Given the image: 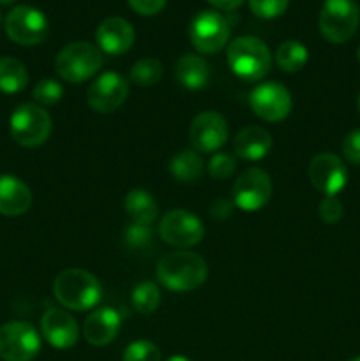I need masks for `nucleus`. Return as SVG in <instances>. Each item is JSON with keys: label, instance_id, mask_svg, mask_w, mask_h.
I'll return each mask as SVG.
<instances>
[{"label": "nucleus", "instance_id": "423d86ee", "mask_svg": "<svg viewBox=\"0 0 360 361\" xmlns=\"http://www.w3.org/2000/svg\"><path fill=\"white\" fill-rule=\"evenodd\" d=\"M9 130L13 140L21 147H41L52 134V116L41 106L25 102L11 115Z\"/></svg>", "mask_w": 360, "mask_h": 361}, {"label": "nucleus", "instance_id": "4c0bfd02", "mask_svg": "<svg viewBox=\"0 0 360 361\" xmlns=\"http://www.w3.org/2000/svg\"><path fill=\"white\" fill-rule=\"evenodd\" d=\"M168 361H191V360L186 358V356H172Z\"/></svg>", "mask_w": 360, "mask_h": 361}, {"label": "nucleus", "instance_id": "ddd939ff", "mask_svg": "<svg viewBox=\"0 0 360 361\" xmlns=\"http://www.w3.org/2000/svg\"><path fill=\"white\" fill-rule=\"evenodd\" d=\"M307 176L316 190L325 196H337L348 182V169L337 155L330 152L316 154L309 162Z\"/></svg>", "mask_w": 360, "mask_h": 361}, {"label": "nucleus", "instance_id": "6ab92c4d", "mask_svg": "<svg viewBox=\"0 0 360 361\" xmlns=\"http://www.w3.org/2000/svg\"><path fill=\"white\" fill-rule=\"evenodd\" d=\"M233 150L244 161H261L272 150L270 133L258 126L244 127L233 140Z\"/></svg>", "mask_w": 360, "mask_h": 361}, {"label": "nucleus", "instance_id": "b1692460", "mask_svg": "<svg viewBox=\"0 0 360 361\" xmlns=\"http://www.w3.org/2000/svg\"><path fill=\"white\" fill-rule=\"evenodd\" d=\"M28 83V73L23 62L13 56L0 59V92L4 94H18Z\"/></svg>", "mask_w": 360, "mask_h": 361}, {"label": "nucleus", "instance_id": "9d476101", "mask_svg": "<svg viewBox=\"0 0 360 361\" xmlns=\"http://www.w3.org/2000/svg\"><path fill=\"white\" fill-rule=\"evenodd\" d=\"M233 204L242 212H258L272 196V180L261 168H247L232 187Z\"/></svg>", "mask_w": 360, "mask_h": 361}, {"label": "nucleus", "instance_id": "393cba45", "mask_svg": "<svg viewBox=\"0 0 360 361\" xmlns=\"http://www.w3.org/2000/svg\"><path fill=\"white\" fill-rule=\"evenodd\" d=\"M309 60V51L299 41H284L275 49V63L282 73H299Z\"/></svg>", "mask_w": 360, "mask_h": 361}, {"label": "nucleus", "instance_id": "cd10ccee", "mask_svg": "<svg viewBox=\"0 0 360 361\" xmlns=\"http://www.w3.org/2000/svg\"><path fill=\"white\" fill-rule=\"evenodd\" d=\"M152 238H154L152 226L129 222V224L124 228V243H126L131 250L147 249V247L150 245Z\"/></svg>", "mask_w": 360, "mask_h": 361}, {"label": "nucleus", "instance_id": "ea45409f", "mask_svg": "<svg viewBox=\"0 0 360 361\" xmlns=\"http://www.w3.org/2000/svg\"><path fill=\"white\" fill-rule=\"evenodd\" d=\"M356 108H359V113H360V94H359V99H356Z\"/></svg>", "mask_w": 360, "mask_h": 361}, {"label": "nucleus", "instance_id": "473e14b6", "mask_svg": "<svg viewBox=\"0 0 360 361\" xmlns=\"http://www.w3.org/2000/svg\"><path fill=\"white\" fill-rule=\"evenodd\" d=\"M342 214H344V208L335 196H325L318 207V215L325 224H335L341 221Z\"/></svg>", "mask_w": 360, "mask_h": 361}, {"label": "nucleus", "instance_id": "72a5a7b5", "mask_svg": "<svg viewBox=\"0 0 360 361\" xmlns=\"http://www.w3.org/2000/svg\"><path fill=\"white\" fill-rule=\"evenodd\" d=\"M342 155L352 164H360V129L352 130L341 145Z\"/></svg>", "mask_w": 360, "mask_h": 361}, {"label": "nucleus", "instance_id": "4be33fe9", "mask_svg": "<svg viewBox=\"0 0 360 361\" xmlns=\"http://www.w3.org/2000/svg\"><path fill=\"white\" fill-rule=\"evenodd\" d=\"M124 210L129 215L131 222L152 226L157 219L159 207L155 197L145 189H133L124 200Z\"/></svg>", "mask_w": 360, "mask_h": 361}, {"label": "nucleus", "instance_id": "f704fd0d", "mask_svg": "<svg viewBox=\"0 0 360 361\" xmlns=\"http://www.w3.org/2000/svg\"><path fill=\"white\" fill-rule=\"evenodd\" d=\"M127 2L133 7V11H136L141 16H154L159 11H162L168 0H127Z\"/></svg>", "mask_w": 360, "mask_h": 361}, {"label": "nucleus", "instance_id": "1a4fd4ad", "mask_svg": "<svg viewBox=\"0 0 360 361\" xmlns=\"http://www.w3.org/2000/svg\"><path fill=\"white\" fill-rule=\"evenodd\" d=\"M4 27L11 41L21 46H34L42 42L49 28L44 13L32 6L13 7L7 13Z\"/></svg>", "mask_w": 360, "mask_h": 361}, {"label": "nucleus", "instance_id": "dca6fc26", "mask_svg": "<svg viewBox=\"0 0 360 361\" xmlns=\"http://www.w3.org/2000/svg\"><path fill=\"white\" fill-rule=\"evenodd\" d=\"M41 331L48 344L56 349L74 348L80 338V326L76 319L67 310L56 307H52L42 314Z\"/></svg>", "mask_w": 360, "mask_h": 361}, {"label": "nucleus", "instance_id": "7ed1b4c3", "mask_svg": "<svg viewBox=\"0 0 360 361\" xmlns=\"http://www.w3.org/2000/svg\"><path fill=\"white\" fill-rule=\"evenodd\" d=\"M228 66L236 78L244 81H260L267 76L272 66V55L268 46L253 35H242L229 42Z\"/></svg>", "mask_w": 360, "mask_h": 361}, {"label": "nucleus", "instance_id": "4468645a", "mask_svg": "<svg viewBox=\"0 0 360 361\" xmlns=\"http://www.w3.org/2000/svg\"><path fill=\"white\" fill-rule=\"evenodd\" d=\"M129 95V83L119 73H104L92 81L87 90L88 106L95 113L108 115L116 111Z\"/></svg>", "mask_w": 360, "mask_h": 361}, {"label": "nucleus", "instance_id": "37998d69", "mask_svg": "<svg viewBox=\"0 0 360 361\" xmlns=\"http://www.w3.org/2000/svg\"><path fill=\"white\" fill-rule=\"evenodd\" d=\"M0 20H2V16H0Z\"/></svg>", "mask_w": 360, "mask_h": 361}, {"label": "nucleus", "instance_id": "aec40b11", "mask_svg": "<svg viewBox=\"0 0 360 361\" xmlns=\"http://www.w3.org/2000/svg\"><path fill=\"white\" fill-rule=\"evenodd\" d=\"M32 204V192L20 178L11 175L0 176V214L18 217L27 214Z\"/></svg>", "mask_w": 360, "mask_h": 361}, {"label": "nucleus", "instance_id": "c85d7f7f", "mask_svg": "<svg viewBox=\"0 0 360 361\" xmlns=\"http://www.w3.org/2000/svg\"><path fill=\"white\" fill-rule=\"evenodd\" d=\"M32 95H34V99L39 104L53 106L60 102V99L64 97V87L56 80L46 78V80H41L35 85Z\"/></svg>", "mask_w": 360, "mask_h": 361}, {"label": "nucleus", "instance_id": "58836bf2", "mask_svg": "<svg viewBox=\"0 0 360 361\" xmlns=\"http://www.w3.org/2000/svg\"><path fill=\"white\" fill-rule=\"evenodd\" d=\"M16 0H0V4H4V6H11V4H14Z\"/></svg>", "mask_w": 360, "mask_h": 361}, {"label": "nucleus", "instance_id": "5701e85b", "mask_svg": "<svg viewBox=\"0 0 360 361\" xmlns=\"http://www.w3.org/2000/svg\"><path fill=\"white\" fill-rule=\"evenodd\" d=\"M203 159H201L200 152H196L194 148L179 152L169 161V173H172L173 178L182 183H191L200 180V176L203 175Z\"/></svg>", "mask_w": 360, "mask_h": 361}, {"label": "nucleus", "instance_id": "f3484780", "mask_svg": "<svg viewBox=\"0 0 360 361\" xmlns=\"http://www.w3.org/2000/svg\"><path fill=\"white\" fill-rule=\"evenodd\" d=\"M134 39L136 34L133 25L124 18H108L99 25L95 32L97 46L108 55H122L129 51L134 44Z\"/></svg>", "mask_w": 360, "mask_h": 361}, {"label": "nucleus", "instance_id": "c756f323", "mask_svg": "<svg viewBox=\"0 0 360 361\" xmlns=\"http://www.w3.org/2000/svg\"><path fill=\"white\" fill-rule=\"evenodd\" d=\"M235 157L226 152H215L208 161V175L214 180H228L235 173Z\"/></svg>", "mask_w": 360, "mask_h": 361}, {"label": "nucleus", "instance_id": "79ce46f5", "mask_svg": "<svg viewBox=\"0 0 360 361\" xmlns=\"http://www.w3.org/2000/svg\"><path fill=\"white\" fill-rule=\"evenodd\" d=\"M356 59H359V62H360V46H359V51H356Z\"/></svg>", "mask_w": 360, "mask_h": 361}, {"label": "nucleus", "instance_id": "a19ab883", "mask_svg": "<svg viewBox=\"0 0 360 361\" xmlns=\"http://www.w3.org/2000/svg\"><path fill=\"white\" fill-rule=\"evenodd\" d=\"M348 361H360V356H355V358H352V360H348Z\"/></svg>", "mask_w": 360, "mask_h": 361}, {"label": "nucleus", "instance_id": "f8f14e48", "mask_svg": "<svg viewBox=\"0 0 360 361\" xmlns=\"http://www.w3.org/2000/svg\"><path fill=\"white\" fill-rule=\"evenodd\" d=\"M249 104L254 115L265 122H281L289 115L293 106L292 94L286 87L275 81L261 83L251 92Z\"/></svg>", "mask_w": 360, "mask_h": 361}, {"label": "nucleus", "instance_id": "f257e3e1", "mask_svg": "<svg viewBox=\"0 0 360 361\" xmlns=\"http://www.w3.org/2000/svg\"><path fill=\"white\" fill-rule=\"evenodd\" d=\"M208 267L203 257L191 250H175L157 263V279L164 288L176 293H189L203 286Z\"/></svg>", "mask_w": 360, "mask_h": 361}, {"label": "nucleus", "instance_id": "c9c22d12", "mask_svg": "<svg viewBox=\"0 0 360 361\" xmlns=\"http://www.w3.org/2000/svg\"><path fill=\"white\" fill-rule=\"evenodd\" d=\"M233 208H235L233 201L226 200V197H219L210 204V215L215 221H226L233 214Z\"/></svg>", "mask_w": 360, "mask_h": 361}, {"label": "nucleus", "instance_id": "412c9836", "mask_svg": "<svg viewBox=\"0 0 360 361\" xmlns=\"http://www.w3.org/2000/svg\"><path fill=\"white\" fill-rule=\"evenodd\" d=\"M175 78L187 90H201L207 87L208 80H210L208 63L200 55L187 53V55L180 56L176 62Z\"/></svg>", "mask_w": 360, "mask_h": 361}, {"label": "nucleus", "instance_id": "7c9ffc66", "mask_svg": "<svg viewBox=\"0 0 360 361\" xmlns=\"http://www.w3.org/2000/svg\"><path fill=\"white\" fill-rule=\"evenodd\" d=\"M122 361H161V351L148 341H136L127 345Z\"/></svg>", "mask_w": 360, "mask_h": 361}, {"label": "nucleus", "instance_id": "9b49d317", "mask_svg": "<svg viewBox=\"0 0 360 361\" xmlns=\"http://www.w3.org/2000/svg\"><path fill=\"white\" fill-rule=\"evenodd\" d=\"M232 28L228 20L215 11H201L191 23V42L201 55H214L228 42Z\"/></svg>", "mask_w": 360, "mask_h": 361}, {"label": "nucleus", "instance_id": "a878e982", "mask_svg": "<svg viewBox=\"0 0 360 361\" xmlns=\"http://www.w3.org/2000/svg\"><path fill=\"white\" fill-rule=\"evenodd\" d=\"M162 78V63L157 59L145 56L131 67V81L138 87H154Z\"/></svg>", "mask_w": 360, "mask_h": 361}, {"label": "nucleus", "instance_id": "6e6552de", "mask_svg": "<svg viewBox=\"0 0 360 361\" xmlns=\"http://www.w3.org/2000/svg\"><path fill=\"white\" fill-rule=\"evenodd\" d=\"M159 236L168 245L176 247L179 250H187L203 240L205 226L191 212L175 208L169 210L159 222Z\"/></svg>", "mask_w": 360, "mask_h": 361}, {"label": "nucleus", "instance_id": "f03ea898", "mask_svg": "<svg viewBox=\"0 0 360 361\" xmlns=\"http://www.w3.org/2000/svg\"><path fill=\"white\" fill-rule=\"evenodd\" d=\"M53 295L64 309L81 310L94 309L102 296V288L95 275L81 268H67L56 275L53 282Z\"/></svg>", "mask_w": 360, "mask_h": 361}, {"label": "nucleus", "instance_id": "bb28decb", "mask_svg": "<svg viewBox=\"0 0 360 361\" xmlns=\"http://www.w3.org/2000/svg\"><path fill=\"white\" fill-rule=\"evenodd\" d=\"M161 303V291L154 282H141L133 291V307L136 312L148 316L159 309Z\"/></svg>", "mask_w": 360, "mask_h": 361}, {"label": "nucleus", "instance_id": "2f4dec72", "mask_svg": "<svg viewBox=\"0 0 360 361\" xmlns=\"http://www.w3.org/2000/svg\"><path fill=\"white\" fill-rule=\"evenodd\" d=\"M289 6V0H249V7L254 16L261 20H274L281 16Z\"/></svg>", "mask_w": 360, "mask_h": 361}, {"label": "nucleus", "instance_id": "20e7f679", "mask_svg": "<svg viewBox=\"0 0 360 361\" xmlns=\"http://www.w3.org/2000/svg\"><path fill=\"white\" fill-rule=\"evenodd\" d=\"M102 66L99 48L85 41L71 42L64 46L55 59L56 74L67 83H83L95 76Z\"/></svg>", "mask_w": 360, "mask_h": 361}, {"label": "nucleus", "instance_id": "e433bc0d", "mask_svg": "<svg viewBox=\"0 0 360 361\" xmlns=\"http://www.w3.org/2000/svg\"><path fill=\"white\" fill-rule=\"evenodd\" d=\"M207 2L212 4L214 7H217V9L233 11V9H236V7L242 6L244 0H207Z\"/></svg>", "mask_w": 360, "mask_h": 361}, {"label": "nucleus", "instance_id": "2eb2a0df", "mask_svg": "<svg viewBox=\"0 0 360 361\" xmlns=\"http://www.w3.org/2000/svg\"><path fill=\"white\" fill-rule=\"evenodd\" d=\"M191 145L200 154H212L228 140V123L217 111H203L193 120L189 129Z\"/></svg>", "mask_w": 360, "mask_h": 361}, {"label": "nucleus", "instance_id": "a211bd4d", "mask_svg": "<svg viewBox=\"0 0 360 361\" xmlns=\"http://www.w3.org/2000/svg\"><path fill=\"white\" fill-rule=\"evenodd\" d=\"M120 326H122L120 314L109 307H101V309H95L85 319L83 337L90 345L102 348V345H108L109 342L115 341Z\"/></svg>", "mask_w": 360, "mask_h": 361}, {"label": "nucleus", "instance_id": "39448f33", "mask_svg": "<svg viewBox=\"0 0 360 361\" xmlns=\"http://www.w3.org/2000/svg\"><path fill=\"white\" fill-rule=\"evenodd\" d=\"M360 9L353 0H325L320 11V32L332 44H342L355 35Z\"/></svg>", "mask_w": 360, "mask_h": 361}, {"label": "nucleus", "instance_id": "0eeeda50", "mask_svg": "<svg viewBox=\"0 0 360 361\" xmlns=\"http://www.w3.org/2000/svg\"><path fill=\"white\" fill-rule=\"evenodd\" d=\"M41 351V337L32 324L11 321L0 326V358L4 361H32Z\"/></svg>", "mask_w": 360, "mask_h": 361}]
</instances>
